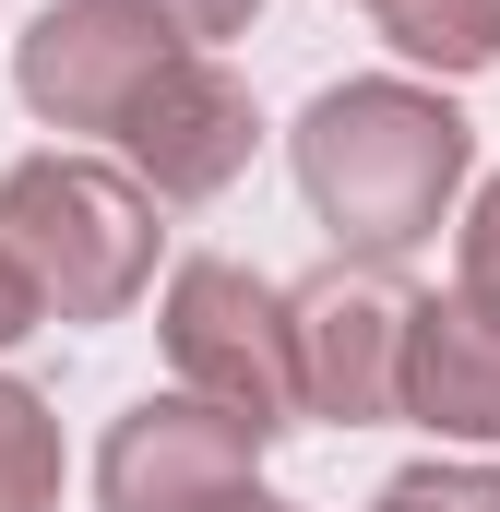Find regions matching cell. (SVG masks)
<instances>
[{
  "label": "cell",
  "mask_w": 500,
  "mask_h": 512,
  "mask_svg": "<svg viewBox=\"0 0 500 512\" xmlns=\"http://www.w3.org/2000/svg\"><path fill=\"white\" fill-rule=\"evenodd\" d=\"M370 12L405 60H441V72H489L500 60V0H370Z\"/></svg>",
  "instance_id": "9c48e42d"
},
{
  "label": "cell",
  "mask_w": 500,
  "mask_h": 512,
  "mask_svg": "<svg viewBox=\"0 0 500 512\" xmlns=\"http://www.w3.org/2000/svg\"><path fill=\"white\" fill-rule=\"evenodd\" d=\"M370 512H500V477L489 465H417V477H393Z\"/></svg>",
  "instance_id": "8fae6325"
},
{
  "label": "cell",
  "mask_w": 500,
  "mask_h": 512,
  "mask_svg": "<svg viewBox=\"0 0 500 512\" xmlns=\"http://www.w3.org/2000/svg\"><path fill=\"white\" fill-rule=\"evenodd\" d=\"M227 512H286V501H262V489H250V501H227Z\"/></svg>",
  "instance_id": "5bb4252c"
},
{
  "label": "cell",
  "mask_w": 500,
  "mask_h": 512,
  "mask_svg": "<svg viewBox=\"0 0 500 512\" xmlns=\"http://www.w3.org/2000/svg\"><path fill=\"white\" fill-rule=\"evenodd\" d=\"M250 453L262 441L227 405L167 393V405H131L120 429H108L96 489H108V512H227V501H250Z\"/></svg>",
  "instance_id": "8992f818"
},
{
  "label": "cell",
  "mask_w": 500,
  "mask_h": 512,
  "mask_svg": "<svg viewBox=\"0 0 500 512\" xmlns=\"http://www.w3.org/2000/svg\"><path fill=\"white\" fill-rule=\"evenodd\" d=\"M60 501V429L24 382H0V512H48Z\"/></svg>",
  "instance_id": "30bf717a"
},
{
  "label": "cell",
  "mask_w": 500,
  "mask_h": 512,
  "mask_svg": "<svg viewBox=\"0 0 500 512\" xmlns=\"http://www.w3.org/2000/svg\"><path fill=\"white\" fill-rule=\"evenodd\" d=\"M393 417H429V429H453V441H500V298L453 286V298L405 310Z\"/></svg>",
  "instance_id": "ba28073f"
},
{
  "label": "cell",
  "mask_w": 500,
  "mask_h": 512,
  "mask_svg": "<svg viewBox=\"0 0 500 512\" xmlns=\"http://www.w3.org/2000/svg\"><path fill=\"white\" fill-rule=\"evenodd\" d=\"M0 251L60 322H108L155 286V191L96 155H24L0 179Z\"/></svg>",
  "instance_id": "7a4b0ae2"
},
{
  "label": "cell",
  "mask_w": 500,
  "mask_h": 512,
  "mask_svg": "<svg viewBox=\"0 0 500 512\" xmlns=\"http://www.w3.org/2000/svg\"><path fill=\"white\" fill-rule=\"evenodd\" d=\"M131 12H143V24H167L179 48H215V36H239L262 0H131Z\"/></svg>",
  "instance_id": "7c38bea8"
},
{
  "label": "cell",
  "mask_w": 500,
  "mask_h": 512,
  "mask_svg": "<svg viewBox=\"0 0 500 512\" xmlns=\"http://www.w3.org/2000/svg\"><path fill=\"white\" fill-rule=\"evenodd\" d=\"M167 358L203 405H227L250 441L298 417V346H286V286L239 262H179L167 274Z\"/></svg>",
  "instance_id": "3957f363"
},
{
  "label": "cell",
  "mask_w": 500,
  "mask_h": 512,
  "mask_svg": "<svg viewBox=\"0 0 500 512\" xmlns=\"http://www.w3.org/2000/svg\"><path fill=\"white\" fill-rule=\"evenodd\" d=\"M36 322H48V298L24 286V262L0 251V346H12V334H36Z\"/></svg>",
  "instance_id": "4fadbf2b"
},
{
  "label": "cell",
  "mask_w": 500,
  "mask_h": 512,
  "mask_svg": "<svg viewBox=\"0 0 500 512\" xmlns=\"http://www.w3.org/2000/svg\"><path fill=\"white\" fill-rule=\"evenodd\" d=\"M286 346H298V405L310 417H393V358H405V298L381 262H334L286 286Z\"/></svg>",
  "instance_id": "5b68a950"
},
{
  "label": "cell",
  "mask_w": 500,
  "mask_h": 512,
  "mask_svg": "<svg viewBox=\"0 0 500 512\" xmlns=\"http://www.w3.org/2000/svg\"><path fill=\"white\" fill-rule=\"evenodd\" d=\"M465 155L477 143H465V120L441 96H417V84H334L298 120V191L322 203V227L358 262H393L453 215Z\"/></svg>",
  "instance_id": "6da1fadb"
},
{
  "label": "cell",
  "mask_w": 500,
  "mask_h": 512,
  "mask_svg": "<svg viewBox=\"0 0 500 512\" xmlns=\"http://www.w3.org/2000/svg\"><path fill=\"white\" fill-rule=\"evenodd\" d=\"M250 131H262V120H250V96L203 60V48H179L108 143L143 167V191H155V203H215V191L250 167Z\"/></svg>",
  "instance_id": "52a82bcc"
},
{
  "label": "cell",
  "mask_w": 500,
  "mask_h": 512,
  "mask_svg": "<svg viewBox=\"0 0 500 512\" xmlns=\"http://www.w3.org/2000/svg\"><path fill=\"white\" fill-rule=\"evenodd\" d=\"M167 60H179V36H167V24H143L131 0H60V12H36V24H24L12 84H24V108H36V120H60V131H120Z\"/></svg>",
  "instance_id": "277c9868"
}]
</instances>
